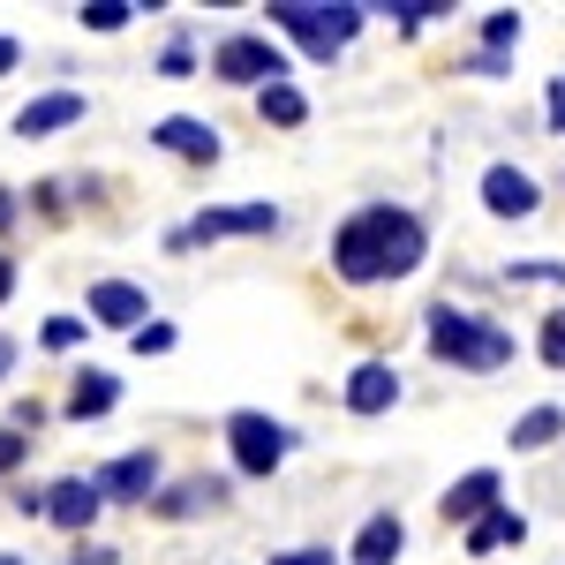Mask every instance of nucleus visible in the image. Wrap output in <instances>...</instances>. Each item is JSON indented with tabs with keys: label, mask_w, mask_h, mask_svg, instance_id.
Returning <instances> with one entry per match:
<instances>
[{
	"label": "nucleus",
	"mask_w": 565,
	"mask_h": 565,
	"mask_svg": "<svg viewBox=\"0 0 565 565\" xmlns=\"http://www.w3.org/2000/svg\"><path fill=\"white\" fill-rule=\"evenodd\" d=\"M423 257H430V226H423V212H407V204H362L332 234V271L348 287L407 279V271H423Z\"/></svg>",
	"instance_id": "1"
},
{
	"label": "nucleus",
	"mask_w": 565,
	"mask_h": 565,
	"mask_svg": "<svg viewBox=\"0 0 565 565\" xmlns=\"http://www.w3.org/2000/svg\"><path fill=\"white\" fill-rule=\"evenodd\" d=\"M423 348H430L437 362H452V370H468V377H490V370H505V362L521 354V340H513L498 317H476V309H460V302H437L430 317H423Z\"/></svg>",
	"instance_id": "2"
},
{
	"label": "nucleus",
	"mask_w": 565,
	"mask_h": 565,
	"mask_svg": "<svg viewBox=\"0 0 565 565\" xmlns=\"http://www.w3.org/2000/svg\"><path fill=\"white\" fill-rule=\"evenodd\" d=\"M264 15H271L287 39H302L309 61H332V53H348V45H354V31H362L370 8H354V0H271Z\"/></svg>",
	"instance_id": "3"
},
{
	"label": "nucleus",
	"mask_w": 565,
	"mask_h": 565,
	"mask_svg": "<svg viewBox=\"0 0 565 565\" xmlns=\"http://www.w3.org/2000/svg\"><path fill=\"white\" fill-rule=\"evenodd\" d=\"M226 445H234V468L264 482V476H279V468H287L295 430H287V423H271V415H257V407H234V415H226Z\"/></svg>",
	"instance_id": "4"
},
{
	"label": "nucleus",
	"mask_w": 565,
	"mask_h": 565,
	"mask_svg": "<svg viewBox=\"0 0 565 565\" xmlns=\"http://www.w3.org/2000/svg\"><path fill=\"white\" fill-rule=\"evenodd\" d=\"M212 76L218 84H287V53L271 39H257V31H234V39L212 45Z\"/></svg>",
	"instance_id": "5"
},
{
	"label": "nucleus",
	"mask_w": 565,
	"mask_h": 565,
	"mask_svg": "<svg viewBox=\"0 0 565 565\" xmlns=\"http://www.w3.org/2000/svg\"><path fill=\"white\" fill-rule=\"evenodd\" d=\"M226 234H279V204H218V212H196L189 226H174L167 242L189 249V242H226Z\"/></svg>",
	"instance_id": "6"
},
{
	"label": "nucleus",
	"mask_w": 565,
	"mask_h": 565,
	"mask_svg": "<svg viewBox=\"0 0 565 565\" xmlns=\"http://www.w3.org/2000/svg\"><path fill=\"white\" fill-rule=\"evenodd\" d=\"M90 490L106 498V505H151V490H159V460L151 452H121V460H106Z\"/></svg>",
	"instance_id": "7"
},
{
	"label": "nucleus",
	"mask_w": 565,
	"mask_h": 565,
	"mask_svg": "<svg viewBox=\"0 0 565 565\" xmlns=\"http://www.w3.org/2000/svg\"><path fill=\"white\" fill-rule=\"evenodd\" d=\"M535 204H543V189H535V174H521V167H482V212L490 218H535Z\"/></svg>",
	"instance_id": "8"
},
{
	"label": "nucleus",
	"mask_w": 565,
	"mask_h": 565,
	"mask_svg": "<svg viewBox=\"0 0 565 565\" xmlns=\"http://www.w3.org/2000/svg\"><path fill=\"white\" fill-rule=\"evenodd\" d=\"M106 513V498L90 490V476H61L53 490L39 498V521H53V527H68V535H84L90 521Z\"/></svg>",
	"instance_id": "9"
},
{
	"label": "nucleus",
	"mask_w": 565,
	"mask_h": 565,
	"mask_svg": "<svg viewBox=\"0 0 565 565\" xmlns=\"http://www.w3.org/2000/svg\"><path fill=\"white\" fill-rule=\"evenodd\" d=\"M151 317V295L136 279H98L90 287V324H114V332H136Z\"/></svg>",
	"instance_id": "10"
},
{
	"label": "nucleus",
	"mask_w": 565,
	"mask_h": 565,
	"mask_svg": "<svg viewBox=\"0 0 565 565\" xmlns=\"http://www.w3.org/2000/svg\"><path fill=\"white\" fill-rule=\"evenodd\" d=\"M151 151H174V159L212 167L218 159V129L212 121H189V114H167V121H151Z\"/></svg>",
	"instance_id": "11"
},
{
	"label": "nucleus",
	"mask_w": 565,
	"mask_h": 565,
	"mask_svg": "<svg viewBox=\"0 0 565 565\" xmlns=\"http://www.w3.org/2000/svg\"><path fill=\"white\" fill-rule=\"evenodd\" d=\"M399 407V370L392 362H354L348 370V415H392Z\"/></svg>",
	"instance_id": "12"
},
{
	"label": "nucleus",
	"mask_w": 565,
	"mask_h": 565,
	"mask_svg": "<svg viewBox=\"0 0 565 565\" xmlns=\"http://www.w3.org/2000/svg\"><path fill=\"white\" fill-rule=\"evenodd\" d=\"M399 551H407V521H399V513H370V521L354 527V543H348L340 565H392Z\"/></svg>",
	"instance_id": "13"
},
{
	"label": "nucleus",
	"mask_w": 565,
	"mask_h": 565,
	"mask_svg": "<svg viewBox=\"0 0 565 565\" xmlns=\"http://www.w3.org/2000/svg\"><path fill=\"white\" fill-rule=\"evenodd\" d=\"M84 121V90H45V98H31L23 114H15V136L31 143V136H61Z\"/></svg>",
	"instance_id": "14"
},
{
	"label": "nucleus",
	"mask_w": 565,
	"mask_h": 565,
	"mask_svg": "<svg viewBox=\"0 0 565 565\" xmlns=\"http://www.w3.org/2000/svg\"><path fill=\"white\" fill-rule=\"evenodd\" d=\"M212 505H226V476H189V482H174L167 498H151L159 521H196V513H212Z\"/></svg>",
	"instance_id": "15"
},
{
	"label": "nucleus",
	"mask_w": 565,
	"mask_h": 565,
	"mask_svg": "<svg viewBox=\"0 0 565 565\" xmlns=\"http://www.w3.org/2000/svg\"><path fill=\"white\" fill-rule=\"evenodd\" d=\"M490 505H498V468H468V476L437 498V513H445V521H482Z\"/></svg>",
	"instance_id": "16"
},
{
	"label": "nucleus",
	"mask_w": 565,
	"mask_h": 565,
	"mask_svg": "<svg viewBox=\"0 0 565 565\" xmlns=\"http://www.w3.org/2000/svg\"><path fill=\"white\" fill-rule=\"evenodd\" d=\"M121 407V377L114 370H84L76 392H68V423H98V415H114Z\"/></svg>",
	"instance_id": "17"
},
{
	"label": "nucleus",
	"mask_w": 565,
	"mask_h": 565,
	"mask_svg": "<svg viewBox=\"0 0 565 565\" xmlns=\"http://www.w3.org/2000/svg\"><path fill=\"white\" fill-rule=\"evenodd\" d=\"M527 535V521L521 513H513V505H490V513H482V521H468V551H505V543H521Z\"/></svg>",
	"instance_id": "18"
},
{
	"label": "nucleus",
	"mask_w": 565,
	"mask_h": 565,
	"mask_svg": "<svg viewBox=\"0 0 565 565\" xmlns=\"http://www.w3.org/2000/svg\"><path fill=\"white\" fill-rule=\"evenodd\" d=\"M505 437H513V452H543V445H558V437H565V407H527Z\"/></svg>",
	"instance_id": "19"
},
{
	"label": "nucleus",
	"mask_w": 565,
	"mask_h": 565,
	"mask_svg": "<svg viewBox=\"0 0 565 565\" xmlns=\"http://www.w3.org/2000/svg\"><path fill=\"white\" fill-rule=\"evenodd\" d=\"M257 114L271 121V129H302V121H309V98L295 84H264L257 90Z\"/></svg>",
	"instance_id": "20"
},
{
	"label": "nucleus",
	"mask_w": 565,
	"mask_h": 565,
	"mask_svg": "<svg viewBox=\"0 0 565 565\" xmlns=\"http://www.w3.org/2000/svg\"><path fill=\"white\" fill-rule=\"evenodd\" d=\"M129 15H143L136 0H84V8H76V23H84V31H98V39L129 31Z\"/></svg>",
	"instance_id": "21"
},
{
	"label": "nucleus",
	"mask_w": 565,
	"mask_h": 565,
	"mask_svg": "<svg viewBox=\"0 0 565 565\" xmlns=\"http://www.w3.org/2000/svg\"><path fill=\"white\" fill-rule=\"evenodd\" d=\"M513 45H521V8H490V23H482V53L505 61Z\"/></svg>",
	"instance_id": "22"
},
{
	"label": "nucleus",
	"mask_w": 565,
	"mask_h": 565,
	"mask_svg": "<svg viewBox=\"0 0 565 565\" xmlns=\"http://www.w3.org/2000/svg\"><path fill=\"white\" fill-rule=\"evenodd\" d=\"M370 15H399V31H423L437 15H452V0H392V8H370Z\"/></svg>",
	"instance_id": "23"
},
{
	"label": "nucleus",
	"mask_w": 565,
	"mask_h": 565,
	"mask_svg": "<svg viewBox=\"0 0 565 565\" xmlns=\"http://www.w3.org/2000/svg\"><path fill=\"white\" fill-rule=\"evenodd\" d=\"M45 348L61 354V348H76V340H84V317H45V332H39Z\"/></svg>",
	"instance_id": "24"
},
{
	"label": "nucleus",
	"mask_w": 565,
	"mask_h": 565,
	"mask_svg": "<svg viewBox=\"0 0 565 565\" xmlns=\"http://www.w3.org/2000/svg\"><path fill=\"white\" fill-rule=\"evenodd\" d=\"M505 279H527V287H565V264H505Z\"/></svg>",
	"instance_id": "25"
},
{
	"label": "nucleus",
	"mask_w": 565,
	"mask_h": 565,
	"mask_svg": "<svg viewBox=\"0 0 565 565\" xmlns=\"http://www.w3.org/2000/svg\"><path fill=\"white\" fill-rule=\"evenodd\" d=\"M129 348H136V354H167V348H174V324H136Z\"/></svg>",
	"instance_id": "26"
},
{
	"label": "nucleus",
	"mask_w": 565,
	"mask_h": 565,
	"mask_svg": "<svg viewBox=\"0 0 565 565\" xmlns=\"http://www.w3.org/2000/svg\"><path fill=\"white\" fill-rule=\"evenodd\" d=\"M543 362L565 370V309H558V317H543Z\"/></svg>",
	"instance_id": "27"
},
{
	"label": "nucleus",
	"mask_w": 565,
	"mask_h": 565,
	"mask_svg": "<svg viewBox=\"0 0 565 565\" xmlns=\"http://www.w3.org/2000/svg\"><path fill=\"white\" fill-rule=\"evenodd\" d=\"M264 565H340L332 551H317V543H302V551H271Z\"/></svg>",
	"instance_id": "28"
},
{
	"label": "nucleus",
	"mask_w": 565,
	"mask_h": 565,
	"mask_svg": "<svg viewBox=\"0 0 565 565\" xmlns=\"http://www.w3.org/2000/svg\"><path fill=\"white\" fill-rule=\"evenodd\" d=\"M159 76H189V39L167 45V61H159Z\"/></svg>",
	"instance_id": "29"
},
{
	"label": "nucleus",
	"mask_w": 565,
	"mask_h": 565,
	"mask_svg": "<svg viewBox=\"0 0 565 565\" xmlns=\"http://www.w3.org/2000/svg\"><path fill=\"white\" fill-rule=\"evenodd\" d=\"M68 565H121V551H106V543H84V551H76Z\"/></svg>",
	"instance_id": "30"
},
{
	"label": "nucleus",
	"mask_w": 565,
	"mask_h": 565,
	"mask_svg": "<svg viewBox=\"0 0 565 565\" xmlns=\"http://www.w3.org/2000/svg\"><path fill=\"white\" fill-rule=\"evenodd\" d=\"M15 460H23V437H15V430H0V476H8Z\"/></svg>",
	"instance_id": "31"
},
{
	"label": "nucleus",
	"mask_w": 565,
	"mask_h": 565,
	"mask_svg": "<svg viewBox=\"0 0 565 565\" xmlns=\"http://www.w3.org/2000/svg\"><path fill=\"white\" fill-rule=\"evenodd\" d=\"M551 129H565V76L551 84Z\"/></svg>",
	"instance_id": "32"
},
{
	"label": "nucleus",
	"mask_w": 565,
	"mask_h": 565,
	"mask_svg": "<svg viewBox=\"0 0 565 565\" xmlns=\"http://www.w3.org/2000/svg\"><path fill=\"white\" fill-rule=\"evenodd\" d=\"M8 226H15V196L0 189V234H8Z\"/></svg>",
	"instance_id": "33"
},
{
	"label": "nucleus",
	"mask_w": 565,
	"mask_h": 565,
	"mask_svg": "<svg viewBox=\"0 0 565 565\" xmlns=\"http://www.w3.org/2000/svg\"><path fill=\"white\" fill-rule=\"evenodd\" d=\"M8 370H15V340L0 332V377H8Z\"/></svg>",
	"instance_id": "34"
},
{
	"label": "nucleus",
	"mask_w": 565,
	"mask_h": 565,
	"mask_svg": "<svg viewBox=\"0 0 565 565\" xmlns=\"http://www.w3.org/2000/svg\"><path fill=\"white\" fill-rule=\"evenodd\" d=\"M8 287H15V264L0 257V302H8Z\"/></svg>",
	"instance_id": "35"
},
{
	"label": "nucleus",
	"mask_w": 565,
	"mask_h": 565,
	"mask_svg": "<svg viewBox=\"0 0 565 565\" xmlns=\"http://www.w3.org/2000/svg\"><path fill=\"white\" fill-rule=\"evenodd\" d=\"M8 68H15V39H0V76H8Z\"/></svg>",
	"instance_id": "36"
},
{
	"label": "nucleus",
	"mask_w": 565,
	"mask_h": 565,
	"mask_svg": "<svg viewBox=\"0 0 565 565\" xmlns=\"http://www.w3.org/2000/svg\"><path fill=\"white\" fill-rule=\"evenodd\" d=\"M0 565H23V558H8V551H0Z\"/></svg>",
	"instance_id": "37"
}]
</instances>
